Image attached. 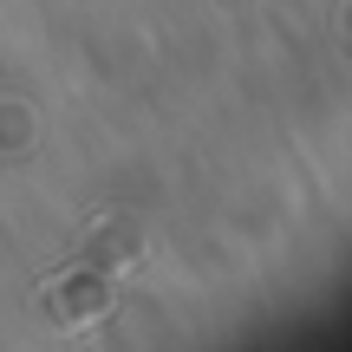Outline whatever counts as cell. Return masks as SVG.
Returning a JSON list of instances; mask_svg holds the SVG:
<instances>
[{
    "instance_id": "obj_1",
    "label": "cell",
    "mask_w": 352,
    "mask_h": 352,
    "mask_svg": "<svg viewBox=\"0 0 352 352\" xmlns=\"http://www.w3.org/2000/svg\"><path fill=\"white\" fill-rule=\"evenodd\" d=\"M138 248H144V241L131 235V228H124L118 241H111V235H91L85 248H78V261L65 267L59 280H46L52 314H59L65 327H85L91 314H104V307H111V280H118V267L138 261Z\"/></svg>"
}]
</instances>
